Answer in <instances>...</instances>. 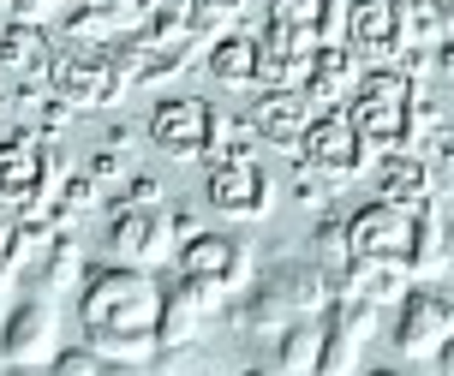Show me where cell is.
Returning <instances> with one entry per match:
<instances>
[{
  "instance_id": "obj_1",
  "label": "cell",
  "mask_w": 454,
  "mask_h": 376,
  "mask_svg": "<svg viewBox=\"0 0 454 376\" xmlns=\"http://www.w3.org/2000/svg\"><path fill=\"white\" fill-rule=\"evenodd\" d=\"M161 310H168V287L150 269H90V281L78 293L84 347L102 353L108 364H150L161 347Z\"/></svg>"
},
{
  "instance_id": "obj_2",
  "label": "cell",
  "mask_w": 454,
  "mask_h": 376,
  "mask_svg": "<svg viewBox=\"0 0 454 376\" xmlns=\"http://www.w3.org/2000/svg\"><path fill=\"white\" fill-rule=\"evenodd\" d=\"M425 215L431 209H401V203H364L353 209V257H383V263H407L412 269V251H419V233H425Z\"/></svg>"
},
{
  "instance_id": "obj_3",
  "label": "cell",
  "mask_w": 454,
  "mask_h": 376,
  "mask_svg": "<svg viewBox=\"0 0 454 376\" xmlns=\"http://www.w3.org/2000/svg\"><path fill=\"white\" fill-rule=\"evenodd\" d=\"M0 353H6V364H30V371H48L54 358L67 353V347H60V317H54V299L24 293L19 305L0 317Z\"/></svg>"
},
{
  "instance_id": "obj_4",
  "label": "cell",
  "mask_w": 454,
  "mask_h": 376,
  "mask_svg": "<svg viewBox=\"0 0 454 376\" xmlns=\"http://www.w3.org/2000/svg\"><path fill=\"white\" fill-rule=\"evenodd\" d=\"M108 257H114V263H126V269H150V275H156L168 257H180V239H174L168 209H114Z\"/></svg>"
},
{
  "instance_id": "obj_5",
  "label": "cell",
  "mask_w": 454,
  "mask_h": 376,
  "mask_svg": "<svg viewBox=\"0 0 454 376\" xmlns=\"http://www.w3.org/2000/svg\"><path fill=\"white\" fill-rule=\"evenodd\" d=\"M180 275L209 281V287H222V293L257 287V257H251V239H239V233H204V239L180 245Z\"/></svg>"
},
{
  "instance_id": "obj_6",
  "label": "cell",
  "mask_w": 454,
  "mask_h": 376,
  "mask_svg": "<svg viewBox=\"0 0 454 376\" xmlns=\"http://www.w3.org/2000/svg\"><path fill=\"white\" fill-rule=\"evenodd\" d=\"M204 198L227 222H263L275 209V179L257 161H215L204 174Z\"/></svg>"
},
{
  "instance_id": "obj_7",
  "label": "cell",
  "mask_w": 454,
  "mask_h": 376,
  "mask_svg": "<svg viewBox=\"0 0 454 376\" xmlns=\"http://www.w3.org/2000/svg\"><path fill=\"white\" fill-rule=\"evenodd\" d=\"M54 90L72 108H114L132 90V78H126V67L108 48L102 54H54Z\"/></svg>"
},
{
  "instance_id": "obj_8",
  "label": "cell",
  "mask_w": 454,
  "mask_h": 376,
  "mask_svg": "<svg viewBox=\"0 0 454 376\" xmlns=\"http://www.w3.org/2000/svg\"><path fill=\"white\" fill-rule=\"evenodd\" d=\"M454 341V299L436 287H412L395 310V347L401 358H436Z\"/></svg>"
},
{
  "instance_id": "obj_9",
  "label": "cell",
  "mask_w": 454,
  "mask_h": 376,
  "mask_svg": "<svg viewBox=\"0 0 454 376\" xmlns=\"http://www.w3.org/2000/svg\"><path fill=\"white\" fill-rule=\"evenodd\" d=\"M299 161H311L329 185H340V179H353L371 161V144L359 137V126H353V114H317L311 120V132H305V144H299Z\"/></svg>"
},
{
  "instance_id": "obj_10",
  "label": "cell",
  "mask_w": 454,
  "mask_h": 376,
  "mask_svg": "<svg viewBox=\"0 0 454 376\" xmlns=\"http://www.w3.org/2000/svg\"><path fill=\"white\" fill-rule=\"evenodd\" d=\"M257 293H263V299H275V305L287 310L294 323H305V317H323V310L335 305L329 269H317L311 257H305V263H299V257H281V263H270L263 275H257Z\"/></svg>"
},
{
  "instance_id": "obj_11",
  "label": "cell",
  "mask_w": 454,
  "mask_h": 376,
  "mask_svg": "<svg viewBox=\"0 0 454 376\" xmlns=\"http://www.w3.org/2000/svg\"><path fill=\"white\" fill-rule=\"evenodd\" d=\"M377 334V305H359V299H335L323 310V358L317 376H359V353L364 341Z\"/></svg>"
},
{
  "instance_id": "obj_12",
  "label": "cell",
  "mask_w": 454,
  "mask_h": 376,
  "mask_svg": "<svg viewBox=\"0 0 454 376\" xmlns=\"http://www.w3.org/2000/svg\"><path fill=\"white\" fill-rule=\"evenodd\" d=\"M215 114L198 96H168L156 114H150V144L174 161H192V155H209V132H215Z\"/></svg>"
},
{
  "instance_id": "obj_13",
  "label": "cell",
  "mask_w": 454,
  "mask_h": 376,
  "mask_svg": "<svg viewBox=\"0 0 454 376\" xmlns=\"http://www.w3.org/2000/svg\"><path fill=\"white\" fill-rule=\"evenodd\" d=\"M347 36H353V48L371 54L377 67H395V60L412 48V36H407V0H353V12H347Z\"/></svg>"
},
{
  "instance_id": "obj_14",
  "label": "cell",
  "mask_w": 454,
  "mask_h": 376,
  "mask_svg": "<svg viewBox=\"0 0 454 376\" xmlns=\"http://www.w3.org/2000/svg\"><path fill=\"white\" fill-rule=\"evenodd\" d=\"M311 96L305 90H257V102H251V132L263 137V144H275V150L299 155V144H305V132H311Z\"/></svg>"
},
{
  "instance_id": "obj_15",
  "label": "cell",
  "mask_w": 454,
  "mask_h": 376,
  "mask_svg": "<svg viewBox=\"0 0 454 376\" xmlns=\"http://www.w3.org/2000/svg\"><path fill=\"white\" fill-rule=\"evenodd\" d=\"M335 299H359V305H377V310H401V299L412 293V269L407 263H383V257H353V263L329 275Z\"/></svg>"
},
{
  "instance_id": "obj_16",
  "label": "cell",
  "mask_w": 454,
  "mask_h": 376,
  "mask_svg": "<svg viewBox=\"0 0 454 376\" xmlns=\"http://www.w3.org/2000/svg\"><path fill=\"white\" fill-rule=\"evenodd\" d=\"M54 54L60 48L48 43L43 24H24L12 19L6 30H0V72H12V84H54Z\"/></svg>"
},
{
  "instance_id": "obj_17",
  "label": "cell",
  "mask_w": 454,
  "mask_h": 376,
  "mask_svg": "<svg viewBox=\"0 0 454 376\" xmlns=\"http://www.w3.org/2000/svg\"><path fill=\"white\" fill-rule=\"evenodd\" d=\"M359 84H364V72H359V60H353L347 48H317V60H311V78H305V96H311V108L335 114L347 96H359Z\"/></svg>"
},
{
  "instance_id": "obj_18",
  "label": "cell",
  "mask_w": 454,
  "mask_h": 376,
  "mask_svg": "<svg viewBox=\"0 0 454 376\" xmlns=\"http://www.w3.org/2000/svg\"><path fill=\"white\" fill-rule=\"evenodd\" d=\"M436 174L419 161V155H383L377 161V198L401 203V209H431Z\"/></svg>"
},
{
  "instance_id": "obj_19",
  "label": "cell",
  "mask_w": 454,
  "mask_h": 376,
  "mask_svg": "<svg viewBox=\"0 0 454 376\" xmlns=\"http://www.w3.org/2000/svg\"><path fill=\"white\" fill-rule=\"evenodd\" d=\"M84 281H90V269H84V245L60 227V239L43 251V263H36V275H30V293H36V299H54V293H72V287L84 293Z\"/></svg>"
},
{
  "instance_id": "obj_20",
  "label": "cell",
  "mask_w": 454,
  "mask_h": 376,
  "mask_svg": "<svg viewBox=\"0 0 454 376\" xmlns=\"http://www.w3.org/2000/svg\"><path fill=\"white\" fill-rule=\"evenodd\" d=\"M192 6H198V0H137L132 43L161 48V43H180V36H192Z\"/></svg>"
},
{
  "instance_id": "obj_21",
  "label": "cell",
  "mask_w": 454,
  "mask_h": 376,
  "mask_svg": "<svg viewBox=\"0 0 454 376\" xmlns=\"http://www.w3.org/2000/svg\"><path fill=\"white\" fill-rule=\"evenodd\" d=\"M275 353V371L281 376H317V358H323V317H305L294 329H281L270 341Z\"/></svg>"
},
{
  "instance_id": "obj_22",
  "label": "cell",
  "mask_w": 454,
  "mask_h": 376,
  "mask_svg": "<svg viewBox=\"0 0 454 376\" xmlns=\"http://www.w3.org/2000/svg\"><path fill=\"white\" fill-rule=\"evenodd\" d=\"M209 78L227 90H251L257 84V36L227 30L222 43H209Z\"/></svg>"
},
{
  "instance_id": "obj_23",
  "label": "cell",
  "mask_w": 454,
  "mask_h": 376,
  "mask_svg": "<svg viewBox=\"0 0 454 376\" xmlns=\"http://www.w3.org/2000/svg\"><path fill=\"white\" fill-rule=\"evenodd\" d=\"M311 263L329 269V275H340V269L353 263V233H347L340 215H323V222L311 227Z\"/></svg>"
},
{
  "instance_id": "obj_24",
  "label": "cell",
  "mask_w": 454,
  "mask_h": 376,
  "mask_svg": "<svg viewBox=\"0 0 454 376\" xmlns=\"http://www.w3.org/2000/svg\"><path fill=\"white\" fill-rule=\"evenodd\" d=\"M156 371L161 376H215V371H222V358H215V347L192 341V347H161Z\"/></svg>"
},
{
  "instance_id": "obj_25",
  "label": "cell",
  "mask_w": 454,
  "mask_h": 376,
  "mask_svg": "<svg viewBox=\"0 0 454 376\" xmlns=\"http://www.w3.org/2000/svg\"><path fill=\"white\" fill-rule=\"evenodd\" d=\"M96 203H102V185H96L90 174H67V185H60V203H54V215H60V222H72V215H90Z\"/></svg>"
},
{
  "instance_id": "obj_26",
  "label": "cell",
  "mask_w": 454,
  "mask_h": 376,
  "mask_svg": "<svg viewBox=\"0 0 454 376\" xmlns=\"http://www.w3.org/2000/svg\"><path fill=\"white\" fill-rule=\"evenodd\" d=\"M294 198L305 203V209H323V203H329V179H323L311 161H299V155H294Z\"/></svg>"
},
{
  "instance_id": "obj_27",
  "label": "cell",
  "mask_w": 454,
  "mask_h": 376,
  "mask_svg": "<svg viewBox=\"0 0 454 376\" xmlns=\"http://www.w3.org/2000/svg\"><path fill=\"white\" fill-rule=\"evenodd\" d=\"M48 371H54V376H102V371H108V358L90 353V347H67Z\"/></svg>"
},
{
  "instance_id": "obj_28",
  "label": "cell",
  "mask_w": 454,
  "mask_h": 376,
  "mask_svg": "<svg viewBox=\"0 0 454 376\" xmlns=\"http://www.w3.org/2000/svg\"><path fill=\"white\" fill-rule=\"evenodd\" d=\"M161 198H168V192H161L156 179H150V174H137L132 185L120 192V203H114V209H161Z\"/></svg>"
},
{
  "instance_id": "obj_29",
  "label": "cell",
  "mask_w": 454,
  "mask_h": 376,
  "mask_svg": "<svg viewBox=\"0 0 454 376\" xmlns=\"http://www.w3.org/2000/svg\"><path fill=\"white\" fill-rule=\"evenodd\" d=\"M168 222H174V239H180V245H192V239H204V233H209V227H204V215H198V209H174Z\"/></svg>"
},
{
  "instance_id": "obj_30",
  "label": "cell",
  "mask_w": 454,
  "mask_h": 376,
  "mask_svg": "<svg viewBox=\"0 0 454 376\" xmlns=\"http://www.w3.org/2000/svg\"><path fill=\"white\" fill-rule=\"evenodd\" d=\"M436 72L454 78V36H449V43H436Z\"/></svg>"
},
{
  "instance_id": "obj_31",
  "label": "cell",
  "mask_w": 454,
  "mask_h": 376,
  "mask_svg": "<svg viewBox=\"0 0 454 376\" xmlns=\"http://www.w3.org/2000/svg\"><path fill=\"white\" fill-rule=\"evenodd\" d=\"M436 371H442V376H454V341L442 347V353H436Z\"/></svg>"
},
{
  "instance_id": "obj_32",
  "label": "cell",
  "mask_w": 454,
  "mask_h": 376,
  "mask_svg": "<svg viewBox=\"0 0 454 376\" xmlns=\"http://www.w3.org/2000/svg\"><path fill=\"white\" fill-rule=\"evenodd\" d=\"M0 376H54V371H30V364H6Z\"/></svg>"
},
{
  "instance_id": "obj_33",
  "label": "cell",
  "mask_w": 454,
  "mask_h": 376,
  "mask_svg": "<svg viewBox=\"0 0 454 376\" xmlns=\"http://www.w3.org/2000/svg\"><path fill=\"white\" fill-rule=\"evenodd\" d=\"M137 371H144V364H108L102 376H137Z\"/></svg>"
},
{
  "instance_id": "obj_34",
  "label": "cell",
  "mask_w": 454,
  "mask_h": 376,
  "mask_svg": "<svg viewBox=\"0 0 454 376\" xmlns=\"http://www.w3.org/2000/svg\"><path fill=\"white\" fill-rule=\"evenodd\" d=\"M371 376H412V371H395V364H388V371H371Z\"/></svg>"
},
{
  "instance_id": "obj_35",
  "label": "cell",
  "mask_w": 454,
  "mask_h": 376,
  "mask_svg": "<svg viewBox=\"0 0 454 376\" xmlns=\"http://www.w3.org/2000/svg\"><path fill=\"white\" fill-rule=\"evenodd\" d=\"M246 376H281V371H275V364H270V371H246Z\"/></svg>"
},
{
  "instance_id": "obj_36",
  "label": "cell",
  "mask_w": 454,
  "mask_h": 376,
  "mask_svg": "<svg viewBox=\"0 0 454 376\" xmlns=\"http://www.w3.org/2000/svg\"><path fill=\"white\" fill-rule=\"evenodd\" d=\"M0 371H6V353H0Z\"/></svg>"
}]
</instances>
